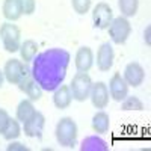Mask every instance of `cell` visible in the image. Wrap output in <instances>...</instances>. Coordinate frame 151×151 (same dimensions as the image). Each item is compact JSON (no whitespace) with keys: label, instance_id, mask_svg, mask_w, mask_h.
<instances>
[{"label":"cell","instance_id":"obj_1","mask_svg":"<svg viewBox=\"0 0 151 151\" xmlns=\"http://www.w3.org/2000/svg\"><path fill=\"white\" fill-rule=\"evenodd\" d=\"M71 56L64 48H48L33 58L32 77L42 91H55L64 83Z\"/></svg>","mask_w":151,"mask_h":151},{"label":"cell","instance_id":"obj_2","mask_svg":"<svg viewBox=\"0 0 151 151\" xmlns=\"http://www.w3.org/2000/svg\"><path fill=\"white\" fill-rule=\"evenodd\" d=\"M77 124L70 116L60 118L56 125V141L60 147L64 148H73L77 142Z\"/></svg>","mask_w":151,"mask_h":151},{"label":"cell","instance_id":"obj_3","mask_svg":"<svg viewBox=\"0 0 151 151\" xmlns=\"http://www.w3.org/2000/svg\"><path fill=\"white\" fill-rule=\"evenodd\" d=\"M0 38L3 42V48L8 53H15L20 50L21 32L15 24H12V21H6L0 26Z\"/></svg>","mask_w":151,"mask_h":151},{"label":"cell","instance_id":"obj_4","mask_svg":"<svg viewBox=\"0 0 151 151\" xmlns=\"http://www.w3.org/2000/svg\"><path fill=\"white\" fill-rule=\"evenodd\" d=\"M91 88H92V80L89 77L88 73H77L73 77L71 80V85H70V91H71V95H73V100L76 101H86L89 98V94H91Z\"/></svg>","mask_w":151,"mask_h":151},{"label":"cell","instance_id":"obj_5","mask_svg":"<svg viewBox=\"0 0 151 151\" xmlns=\"http://www.w3.org/2000/svg\"><path fill=\"white\" fill-rule=\"evenodd\" d=\"M107 29H109V36H110L112 42L121 45L129 40V36L132 33V24L125 17L119 15V17L112 18Z\"/></svg>","mask_w":151,"mask_h":151},{"label":"cell","instance_id":"obj_6","mask_svg":"<svg viewBox=\"0 0 151 151\" xmlns=\"http://www.w3.org/2000/svg\"><path fill=\"white\" fill-rule=\"evenodd\" d=\"M3 74H5V79L11 85H18L26 76H29V70H27L26 64H23L21 60L9 59V60H6V64H5Z\"/></svg>","mask_w":151,"mask_h":151},{"label":"cell","instance_id":"obj_7","mask_svg":"<svg viewBox=\"0 0 151 151\" xmlns=\"http://www.w3.org/2000/svg\"><path fill=\"white\" fill-rule=\"evenodd\" d=\"M113 18V11L112 8L104 3V2H100L94 6L92 9V21H94V27L97 29H107L109 24Z\"/></svg>","mask_w":151,"mask_h":151},{"label":"cell","instance_id":"obj_8","mask_svg":"<svg viewBox=\"0 0 151 151\" xmlns=\"http://www.w3.org/2000/svg\"><path fill=\"white\" fill-rule=\"evenodd\" d=\"M44 125H45V116L41 112H35L33 116H30L26 122H23V130L24 134L27 137H42V132H44Z\"/></svg>","mask_w":151,"mask_h":151},{"label":"cell","instance_id":"obj_9","mask_svg":"<svg viewBox=\"0 0 151 151\" xmlns=\"http://www.w3.org/2000/svg\"><path fill=\"white\" fill-rule=\"evenodd\" d=\"M89 98H91L92 106H94L95 109H106L107 104H109V98H110L107 85H106L104 82L92 83Z\"/></svg>","mask_w":151,"mask_h":151},{"label":"cell","instance_id":"obj_10","mask_svg":"<svg viewBox=\"0 0 151 151\" xmlns=\"http://www.w3.org/2000/svg\"><path fill=\"white\" fill-rule=\"evenodd\" d=\"M107 89H109L110 98H113L115 101H122V100L129 95V85L119 73H115L112 76Z\"/></svg>","mask_w":151,"mask_h":151},{"label":"cell","instance_id":"obj_11","mask_svg":"<svg viewBox=\"0 0 151 151\" xmlns=\"http://www.w3.org/2000/svg\"><path fill=\"white\" fill-rule=\"evenodd\" d=\"M124 80L127 82L129 86H133V88H137L141 86L145 80V70L137 64V62H130L127 64L124 70Z\"/></svg>","mask_w":151,"mask_h":151},{"label":"cell","instance_id":"obj_12","mask_svg":"<svg viewBox=\"0 0 151 151\" xmlns=\"http://www.w3.org/2000/svg\"><path fill=\"white\" fill-rule=\"evenodd\" d=\"M113 59H115V53L113 48L109 42H104L98 47L97 50V67L100 71H109L113 65Z\"/></svg>","mask_w":151,"mask_h":151},{"label":"cell","instance_id":"obj_13","mask_svg":"<svg viewBox=\"0 0 151 151\" xmlns=\"http://www.w3.org/2000/svg\"><path fill=\"white\" fill-rule=\"evenodd\" d=\"M74 64H76V68H77V71L80 73H88L92 65H94V53H92V50L91 47H80L77 50V53H76V60H74Z\"/></svg>","mask_w":151,"mask_h":151},{"label":"cell","instance_id":"obj_14","mask_svg":"<svg viewBox=\"0 0 151 151\" xmlns=\"http://www.w3.org/2000/svg\"><path fill=\"white\" fill-rule=\"evenodd\" d=\"M18 88H20L21 92H24L29 97V100H32V101H40L41 97H42V88L36 83V80L32 76H26V77L18 83Z\"/></svg>","mask_w":151,"mask_h":151},{"label":"cell","instance_id":"obj_15","mask_svg":"<svg viewBox=\"0 0 151 151\" xmlns=\"http://www.w3.org/2000/svg\"><path fill=\"white\" fill-rule=\"evenodd\" d=\"M73 101V95L70 91V86L67 85H60L58 89H55V95H53V103L58 109H67L70 107Z\"/></svg>","mask_w":151,"mask_h":151},{"label":"cell","instance_id":"obj_16","mask_svg":"<svg viewBox=\"0 0 151 151\" xmlns=\"http://www.w3.org/2000/svg\"><path fill=\"white\" fill-rule=\"evenodd\" d=\"M2 11H3V17L8 21H17L23 15L20 0H5Z\"/></svg>","mask_w":151,"mask_h":151},{"label":"cell","instance_id":"obj_17","mask_svg":"<svg viewBox=\"0 0 151 151\" xmlns=\"http://www.w3.org/2000/svg\"><path fill=\"white\" fill-rule=\"evenodd\" d=\"M109 127H110V118L106 112L100 110L92 116V130L95 133H98V134L107 133Z\"/></svg>","mask_w":151,"mask_h":151},{"label":"cell","instance_id":"obj_18","mask_svg":"<svg viewBox=\"0 0 151 151\" xmlns=\"http://www.w3.org/2000/svg\"><path fill=\"white\" fill-rule=\"evenodd\" d=\"M36 112L35 106H33V101L32 100H23L20 101V104L17 106V112H15V118L20 121V122H26L30 116H33V113Z\"/></svg>","mask_w":151,"mask_h":151},{"label":"cell","instance_id":"obj_19","mask_svg":"<svg viewBox=\"0 0 151 151\" xmlns=\"http://www.w3.org/2000/svg\"><path fill=\"white\" fill-rule=\"evenodd\" d=\"M18 52H20L21 59L24 60V64H27V62H32L33 58L36 56V53H38V44L33 40H26L24 42H21Z\"/></svg>","mask_w":151,"mask_h":151},{"label":"cell","instance_id":"obj_20","mask_svg":"<svg viewBox=\"0 0 151 151\" xmlns=\"http://www.w3.org/2000/svg\"><path fill=\"white\" fill-rule=\"evenodd\" d=\"M2 134H3V137L6 141H15L17 137L21 134V127H20V121L17 119V118H9V121H8V124H6V127H5V130L2 132Z\"/></svg>","mask_w":151,"mask_h":151},{"label":"cell","instance_id":"obj_21","mask_svg":"<svg viewBox=\"0 0 151 151\" xmlns=\"http://www.w3.org/2000/svg\"><path fill=\"white\" fill-rule=\"evenodd\" d=\"M118 8L122 17H134L139 8V0H118Z\"/></svg>","mask_w":151,"mask_h":151},{"label":"cell","instance_id":"obj_22","mask_svg":"<svg viewBox=\"0 0 151 151\" xmlns=\"http://www.w3.org/2000/svg\"><path fill=\"white\" fill-rule=\"evenodd\" d=\"M106 150H107L106 142L97 136L86 137L82 144V151H106Z\"/></svg>","mask_w":151,"mask_h":151},{"label":"cell","instance_id":"obj_23","mask_svg":"<svg viewBox=\"0 0 151 151\" xmlns=\"http://www.w3.org/2000/svg\"><path fill=\"white\" fill-rule=\"evenodd\" d=\"M121 109L122 110H144L145 106L137 97H125L121 103Z\"/></svg>","mask_w":151,"mask_h":151},{"label":"cell","instance_id":"obj_24","mask_svg":"<svg viewBox=\"0 0 151 151\" xmlns=\"http://www.w3.org/2000/svg\"><path fill=\"white\" fill-rule=\"evenodd\" d=\"M91 2L92 0H71V5H73V9L77 12V14L83 15L86 12H89Z\"/></svg>","mask_w":151,"mask_h":151},{"label":"cell","instance_id":"obj_25","mask_svg":"<svg viewBox=\"0 0 151 151\" xmlns=\"http://www.w3.org/2000/svg\"><path fill=\"white\" fill-rule=\"evenodd\" d=\"M20 5H21V12L24 15H32L36 9L35 0H20Z\"/></svg>","mask_w":151,"mask_h":151},{"label":"cell","instance_id":"obj_26","mask_svg":"<svg viewBox=\"0 0 151 151\" xmlns=\"http://www.w3.org/2000/svg\"><path fill=\"white\" fill-rule=\"evenodd\" d=\"M9 113L5 110V109H0V134H2V132L5 130V127H6V124H8V121H9Z\"/></svg>","mask_w":151,"mask_h":151},{"label":"cell","instance_id":"obj_27","mask_svg":"<svg viewBox=\"0 0 151 151\" xmlns=\"http://www.w3.org/2000/svg\"><path fill=\"white\" fill-rule=\"evenodd\" d=\"M6 150H8V151H29L27 147H24V145L20 144V142H14V141H11V144L8 145Z\"/></svg>","mask_w":151,"mask_h":151},{"label":"cell","instance_id":"obj_28","mask_svg":"<svg viewBox=\"0 0 151 151\" xmlns=\"http://www.w3.org/2000/svg\"><path fill=\"white\" fill-rule=\"evenodd\" d=\"M150 33H151V26H147V29H145V32H144V38H145V42H147V45H150V44H151Z\"/></svg>","mask_w":151,"mask_h":151},{"label":"cell","instance_id":"obj_29","mask_svg":"<svg viewBox=\"0 0 151 151\" xmlns=\"http://www.w3.org/2000/svg\"><path fill=\"white\" fill-rule=\"evenodd\" d=\"M3 82H5V74H3L2 70H0V88L3 86Z\"/></svg>","mask_w":151,"mask_h":151}]
</instances>
